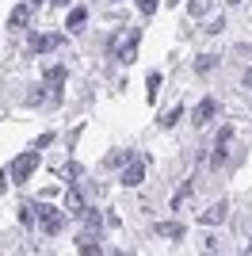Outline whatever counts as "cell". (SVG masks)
<instances>
[{
	"mask_svg": "<svg viewBox=\"0 0 252 256\" xmlns=\"http://www.w3.org/2000/svg\"><path fill=\"white\" fill-rule=\"evenodd\" d=\"M84 20H88V12H84V8H73V12H69V31H80Z\"/></svg>",
	"mask_w": 252,
	"mask_h": 256,
	"instance_id": "cell-16",
	"label": "cell"
},
{
	"mask_svg": "<svg viewBox=\"0 0 252 256\" xmlns=\"http://www.w3.org/2000/svg\"><path fill=\"white\" fill-rule=\"evenodd\" d=\"M134 4L146 12V16H153V12H157V0H134Z\"/></svg>",
	"mask_w": 252,
	"mask_h": 256,
	"instance_id": "cell-21",
	"label": "cell"
},
{
	"mask_svg": "<svg viewBox=\"0 0 252 256\" xmlns=\"http://www.w3.org/2000/svg\"><path fill=\"white\" fill-rule=\"evenodd\" d=\"M34 218H38V206L23 203V206H20V222H23V226H34Z\"/></svg>",
	"mask_w": 252,
	"mask_h": 256,
	"instance_id": "cell-17",
	"label": "cell"
},
{
	"mask_svg": "<svg viewBox=\"0 0 252 256\" xmlns=\"http://www.w3.org/2000/svg\"><path fill=\"white\" fill-rule=\"evenodd\" d=\"M138 38H142V34H138V31H130V38L115 46V58H118V62H122V65H130V62H134V58H138Z\"/></svg>",
	"mask_w": 252,
	"mask_h": 256,
	"instance_id": "cell-6",
	"label": "cell"
},
{
	"mask_svg": "<svg viewBox=\"0 0 252 256\" xmlns=\"http://www.w3.org/2000/svg\"><path fill=\"white\" fill-rule=\"evenodd\" d=\"M84 210H88V206H84V195L76 192V184H69V192H65V214H76V218H80Z\"/></svg>",
	"mask_w": 252,
	"mask_h": 256,
	"instance_id": "cell-9",
	"label": "cell"
},
{
	"mask_svg": "<svg viewBox=\"0 0 252 256\" xmlns=\"http://www.w3.org/2000/svg\"><path fill=\"white\" fill-rule=\"evenodd\" d=\"M146 168H149V157H146V153L130 157V160H126V168H122V184H126V188H138V184L146 180Z\"/></svg>",
	"mask_w": 252,
	"mask_h": 256,
	"instance_id": "cell-3",
	"label": "cell"
},
{
	"mask_svg": "<svg viewBox=\"0 0 252 256\" xmlns=\"http://www.w3.org/2000/svg\"><path fill=\"white\" fill-rule=\"evenodd\" d=\"M157 237H168V241H184V237H188V226H180V222H157Z\"/></svg>",
	"mask_w": 252,
	"mask_h": 256,
	"instance_id": "cell-10",
	"label": "cell"
},
{
	"mask_svg": "<svg viewBox=\"0 0 252 256\" xmlns=\"http://www.w3.org/2000/svg\"><path fill=\"white\" fill-rule=\"evenodd\" d=\"M180 118H184V107H172V111H168V115H164V118H160V126H164V130H168V126H176Z\"/></svg>",
	"mask_w": 252,
	"mask_h": 256,
	"instance_id": "cell-18",
	"label": "cell"
},
{
	"mask_svg": "<svg viewBox=\"0 0 252 256\" xmlns=\"http://www.w3.org/2000/svg\"><path fill=\"white\" fill-rule=\"evenodd\" d=\"M195 69H199V73H210V69H214V54H199Z\"/></svg>",
	"mask_w": 252,
	"mask_h": 256,
	"instance_id": "cell-19",
	"label": "cell"
},
{
	"mask_svg": "<svg viewBox=\"0 0 252 256\" xmlns=\"http://www.w3.org/2000/svg\"><path fill=\"white\" fill-rule=\"evenodd\" d=\"M27 20H31V4H20V8H12L8 27H12V31H23V27H27Z\"/></svg>",
	"mask_w": 252,
	"mask_h": 256,
	"instance_id": "cell-11",
	"label": "cell"
},
{
	"mask_svg": "<svg viewBox=\"0 0 252 256\" xmlns=\"http://www.w3.org/2000/svg\"><path fill=\"white\" fill-rule=\"evenodd\" d=\"M130 157H134L130 150H115V153H107V157H104V164H107V168H115V164H126Z\"/></svg>",
	"mask_w": 252,
	"mask_h": 256,
	"instance_id": "cell-14",
	"label": "cell"
},
{
	"mask_svg": "<svg viewBox=\"0 0 252 256\" xmlns=\"http://www.w3.org/2000/svg\"><path fill=\"white\" fill-rule=\"evenodd\" d=\"M244 88H252V69H244Z\"/></svg>",
	"mask_w": 252,
	"mask_h": 256,
	"instance_id": "cell-24",
	"label": "cell"
},
{
	"mask_svg": "<svg viewBox=\"0 0 252 256\" xmlns=\"http://www.w3.org/2000/svg\"><path fill=\"white\" fill-rule=\"evenodd\" d=\"M214 115H218V100H214V96H206V100H202L199 107H195V115H191V122H195V126H206V122H210Z\"/></svg>",
	"mask_w": 252,
	"mask_h": 256,
	"instance_id": "cell-5",
	"label": "cell"
},
{
	"mask_svg": "<svg viewBox=\"0 0 252 256\" xmlns=\"http://www.w3.org/2000/svg\"><path fill=\"white\" fill-rule=\"evenodd\" d=\"M230 218V203H214V206H206V210L199 214V222L202 226H214V222H226Z\"/></svg>",
	"mask_w": 252,
	"mask_h": 256,
	"instance_id": "cell-8",
	"label": "cell"
},
{
	"mask_svg": "<svg viewBox=\"0 0 252 256\" xmlns=\"http://www.w3.org/2000/svg\"><path fill=\"white\" fill-rule=\"evenodd\" d=\"M222 27H226V20H222V16H218V20H210V23H206V31H210V34H218Z\"/></svg>",
	"mask_w": 252,
	"mask_h": 256,
	"instance_id": "cell-23",
	"label": "cell"
},
{
	"mask_svg": "<svg viewBox=\"0 0 252 256\" xmlns=\"http://www.w3.org/2000/svg\"><path fill=\"white\" fill-rule=\"evenodd\" d=\"M76 248H80V252H100V234L84 230V234L76 237Z\"/></svg>",
	"mask_w": 252,
	"mask_h": 256,
	"instance_id": "cell-12",
	"label": "cell"
},
{
	"mask_svg": "<svg viewBox=\"0 0 252 256\" xmlns=\"http://www.w3.org/2000/svg\"><path fill=\"white\" fill-rule=\"evenodd\" d=\"M230 142H233V126H222L218 142H214V153H210V164H214V168L226 160V153H230Z\"/></svg>",
	"mask_w": 252,
	"mask_h": 256,
	"instance_id": "cell-4",
	"label": "cell"
},
{
	"mask_svg": "<svg viewBox=\"0 0 252 256\" xmlns=\"http://www.w3.org/2000/svg\"><path fill=\"white\" fill-rule=\"evenodd\" d=\"M27 4H31V8H42V4H46V0H27Z\"/></svg>",
	"mask_w": 252,
	"mask_h": 256,
	"instance_id": "cell-25",
	"label": "cell"
},
{
	"mask_svg": "<svg viewBox=\"0 0 252 256\" xmlns=\"http://www.w3.org/2000/svg\"><path fill=\"white\" fill-rule=\"evenodd\" d=\"M46 84H65V65H50L46 69Z\"/></svg>",
	"mask_w": 252,
	"mask_h": 256,
	"instance_id": "cell-15",
	"label": "cell"
},
{
	"mask_svg": "<svg viewBox=\"0 0 252 256\" xmlns=\"http://www.w3.org/2000/svg\"><path fill=\"white\" fill-rule=\"evenodd\" d=\"M62 42H65V34H38V38H31V54H50Z\"/></svg>",
	"mask_w": 252,
	"mask_h": 256,
	"instance_id": "cell-7",
	"label": "cell"
},
{
	"mask_svg": "<svg viewBox=\"0 0 252 256\" xmlns=\"http://www.w3.org/2000/svg\"><path fill=\"white\" fill-rule=\"evenodd\" d=\"M34 168H38V150H27V153H20V157L12 160V172H8V176L16 184H27L34 176Z\"/></svg>",
	"mask_w": 252,
	"mask_h": 256,
	"instance_id": "cell-1",
	"label": "cell"
},
{
	"mask_svg": "<svg viewBox=\"0 0 252 256\" xmlns=\"http://www.w3.org/2000/svg\"><path fill=\"white\" fill-rule=\"evenodd\" d=\"M206 8H210V0H191V4H188V12H191V16H202Z\"/></svg>",
	"mask_w": 252,
	"mask_h": 256,
	"instance_id": "cell-20",
	"label": "cell"
},
{
	"mask_svg": "<svg viewBox=\"0 0 252 256\" xmlns=\"http://www.w3.org/2000/svg\"><path fill=\"white\" fill-rule=\"evenodd\" d=\"M146 84H149L146 100H149V104H157V96H160V84H164V76H160V73H149V80H146Z\"/></svg>",
	"mask_w": 252,
	"mask_h": 256,
	"instance_id": "cell-13",
	"label": "cell"
},
{
	"mask_svg": "<svg viewBox=\"0 0 252 256\" xmlns=\"http://www.w3.org/2000/svg\"><path fill=\"white\" fill-rule=\"evenodd\" d=\"M38 226L46 237H58L65 230V210H58V206H38Z\"/></svg>",
	"mask_w": 252,
	"mask_h": 256,
	"instance_id": "cell-2",
	"label": "cell"
},
{
	"mask_svg": "<svg viewBox=\"0 0 252 256\" xmlns=\"http://www.w3.org/2000/svg\"><path fill=\"white\" fill-rule=\"evenodd\" d=\"M188 195H191V184H184V188H180V192H176V199H172V206H180V203H184V199H188Z\"/></svg>",
	"mask_w": 252,
	"mask_h": 256,
	"instance_id": "cell-22",
	"label": "cell"
},
{
	"mask_svg": "<svg viewBox=\"0 0 252 256\" xmlns=\"http://www.w3.org/2000/svg\"><path fill=\"white\" fill-rule=\"evenodd\" d=\"M54 4H69V0H54Z\"/></svg>",
	"mask_w": 252,
	"mask_h": 256,
	"instance_id": "cell-26",
	"label": "cell"
},
{
	"mask_svg": "<svg viewBox=\"0 0 252 256\" xmlns=\"http://www.w3.org/2000/svg\"><path fill=\"white\" fill-rule=\"evenodd\" d=\"M230 4H241V0H230Z\"/></svg>",
	"mask_w": 252,
	"mask_h": 256,
	"instance_id": "cell-27",
	"label": "cell"
}]
</instances>
